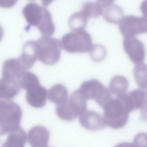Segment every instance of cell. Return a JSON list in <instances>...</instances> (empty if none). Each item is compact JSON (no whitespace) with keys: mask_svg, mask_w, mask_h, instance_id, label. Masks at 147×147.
<instances>
[{"mask_svg":"<svg viewBox=\"0 0 147 147\" xmlns=\"http://www.w3.org/2000/svg\"><path fill=\"white\" fill-rule=\"evenodd\" d=\"M87 100L78 89L71 94L67 103L70 110L76 117L86 110Z\"/></svg>","mask_w":147,"mask_h":147,"instance_id":"obj_13","label":"cell"},{"mask_svg":"<svg viewBox=\"0 0 147 147\" xmlns=\"http://www.w3.org/2000/svg\"><path fill=\"white\" fill-rule=\"evenodd\" d=\"M133 74L138 87L142 90H145L147 88V65L143 62L136 64Z\"/></svg>","mask_w":147,"mask_h":147,"instance_id":"obj_20","label":"cell"},{"mask_svg":"<svg viewBox=\"0 0 147 147\" xmlns=\"http://www.w3.org/2000/svg\"><path fill=\"white\" fill-rule=\"evenodd\" d=\"M103 14L106 21L113 24H119L124 17L122 9L113 3L104 9Z\"/></svg>","mask_w":147,"mask_h":147,"instance_id":"obj_19","label":"cell"},{"mask_svg":"<svg viewBox=\"0 0 147 147\" xmlns=\"http://www.w3.org/2000/svg\"><path fill=\"white\" fill-rule=\"evenodd\" d=\"M22 13L28 23L36 26L43 36H50L54 33L55 27L51 14L45 7L30 2L23 7Z\"/></svg>","mask_w":147,"mask_h":147,"instance_id":"obj_1","label":"cell"},{"mask_svg":"<svg viewBox=\"0 0 147 147\" xmlns=\"http://www.w3.org/2000/svg\"><path fill=\"white\" fill-rule=\"evenodd\" d=\"M119 24V30L124 38H131L147 33V18L132 15L124 16Z\"/></svg>","mask_w":147,"mask_h":147,"instance_id":"obj_8","label":"cell"},{"mask_svg":"<svg viewBox=\"0 0 147 147\" xmlns=\"http://www.w3.org/2000/svg\"><path fill=\"white\" fill-rule=\"evenodd\" d=\"M90 52L91 58L96 62L103 60L105 57L106 53L105 47L99 44L93 45Z\"/></svg>","mask_w":147,"mask_h":147,"instance_id":"obj_24","label":"cell"},{"mask_svg":"<svg viewBox=\"0 0 147 147\" xmlns=\"http://www.w3.org/2000/svg\"><path fill=\"white\" fill-rule=\"evenodd\" d=\"M144 91V90H143ZM146 94V96L147 97V88L144 90Z\"/></svg>","mask_w":147,"mask_h":147,"instance_id":"obj_28","label":"cell"},{"mask_svg":"<svg viewBox=\"0 0 147 147\" xmlns=\"http://www.w3.org/2000/svg\"><path fill=\"white\" fill-rule=\"evenodd\" d=\"M26 136L27 140L31 147H47L50 134L46 127L37 125L31 128Z\"/></svg>","mask_w":147,"mask_h":147,"instance_id":"obj_11","label":"cell"},{"mask_svg":"<svg viewBox=\"0 0 147 147\" xmlns=\"http://www.w3.org/2000/svg\"><path fill=\"white\" fill-rule=\"evenodd\" d=\"M26 138L24 131L20 127L9 133L2 147H24Z\"/></svg>","mask_w":147,"mask_h":147,"instance_id":"obj_17","label":"cell"},{"mask_svg":"<svg viewBox=\"0 0 147 147\" xmlns=\"http://www.w3.org/2000/svg\"></svg>","mask_w":147,"mask_h":147,"instance_id":"obj_29","label":"cell"},{"mask_svg":"<svg viewBox=\"0 0 147 147\" xmlns=\"http://www.w3.org/2000/svg\"><path fill=\"white\" fill-rule=\"evenodd\" d=\"M36 42L38 59L48 65H53L58 61L62 48L60 40L49 36H43Z\"/></svg>","mask_w":147,"mask_h":147,"instance_id":"obj_6","label":"cell"},{"mask_svg":"<svg viewBox=\"0 0 147 147\" xmlns=\"http://www.w3.org/2000/svg\"><path fill=\"white\" fill-rule=\"evenodd\" d=\"M141 114L142 119L147 122V97L144 105L141 109Z\"/></svg>","mask_w":147,"mask_h":147,"instance_id":"obj_26","label":"cell"},{"mask_svg":"<svg viewBox=\"0 0 147 147\" xmlns=\"http://www.w3.org/2000/svg\"><path fill=\"white\" fill-rule=\"evenodd\" d=\"M88 18L81 10L74 12L69 17V26L73 31L84 29L87 25Z\"/></svg>","mask_w":147,"mask_h":147,"instance_id":"obj_21","label":"cell"},{"mask_svg":"<svg viewBox=\"0 0 147 147\" xmlns=\"http://www.w3.org/2000/svg\"><path fill=\"white\" fill-rule=\"evenodd\" d=\"M19 57L32 67L38 59L36 41L29 40L26 41L23 46L22 52Z\"/></svg>","mask_w":147,"mask_h":147,"instance_id":"obj_14","label":"cell"},{"mask_svg":"<svg viewBox=\"0 0 147 147\" xmlns=\"http://www.w3.org/2000/svg\"><path fill=\"white\" fill-rule=\"evenodd\" d=\"M47 98L56 105L61 104L68 99L66 88L63 84H58L52 86L47 92Z\"/></svg>","mask_w":147,"mask_h":147,"instance_id":"obj_15","label":"cell"},{"mask_svg":"<svg viewBox=\"0 0 147 147\" xmlns=\"http://www.w3.org/2000/svg\"><path fill=\"white\" fill-rule=\"evenodd\" d=\"M134 111L141 109L146 99V95L144 91L136 89L127 93Z\"/></svg>","mask_w":147,"mask_h":147,"instance_id":"obj_23","label":"cell"},{"mask_svg":"<svg viewBox=\"0 0 147 147\" xmlns=\"http://www.w3.org/2000/svg\"><path fill=\"white\" fill-rule=\"evenodd\" d=\"M103 109L105 123L111 127L119 128L127 123L130 112L120 96L112 98Z\"/></svg>","mask_w":147,"mask_h":147,"instance_id":"obj_4","label":"cell"},{"mask_svg":"<svg viewBox=\"0 0 147 147\" xmlns=\"http://www.w3.org/2000/svg\"><path fill=\"white\" fill-rule=\"evenodd\" d=\"M28 70L18 58H9L3 63L2 76L20 81Z\"/></svg>","mask_w":147,"mask_h":147,"instance_id":"obj_10","label":"cell"},{"mask_svg":"<svg viewBox=\"0 0 147 147\" xmlns=\"http://www.w3.org/2000/svg\"><path fill=\"white\" fill-rule=\"evenodd\" d=\"M81 10L88 18H96L103 13L104 9L98 1L87 2L83 5Z\"/></svg>","mask_w":147,"mask_h":147,"instance_id":"obj_22","label":"cell"},{"mask_svg":"<svg viewBox=\"0 0 147 147\" xmlns=\"http://www.w3.org/2000/svg\"><path fill=\"white\" fill-rule=\"evenodd\" d=\"M21 88L19 81L2 76L0 81V99L10 100L18 94Z\"/></svg>","mask_w":147,"mask_h":147,"instance_id":"obj_12","label":"cell"},{"mask_svg":"<svg viewBox=\"0 0 147 147\" xmlns=\"http://www.w3.org/2000/svg\"><path fill=\"white\" fill-rule=\"evenodd\" d=\"M21 88L26 90V99L31 106L40 108L44 106L47 98V89L41 85L37 76L34 73L27 72L20 81Z\"/></svg>","mask_w":147,"mask_h":147,"instance_id":"obj_2","label":"cell"},{"mask_svg":"<svg viewBox=\"0 0 147 147\" xmlns=\"http://www.w3.org/2000/svg\"><path fill=\"white\" fill-rule=\"evenodd\" d=\"M128 86V81L126 78L122 76L117 75L111 79L109 89L111 93L117 96L126 93Z\"/></svg>","mask_w":147,"mask_h":147,"instance_id":"obj_18","label":"cell"},{"mask_svg":"<svg viewBox=\"0 0 147 147\" xmlns=\"http://www.w3.org/2000/svg\"><path fill=\"white\" fill-rule=\"evenodd\" d=\"M78 90L87 100H94L102 109L112 98L109 89L96 79L84 81Z\"/></svg>","mask_w":147,"mask_h":147,"instance_id":"obj_7","label":"cell"},{"mask_svg":"<svg viewBox=\"0 0 147 147\" xmlns=\"http://www.w3.org/2000/svg\"><path fill=\"white\" fill-rule=\"evenodd\" d=\"M133 144L136 147H147V134H138L134 138Z\"/></svg>","mask_w":147,"mask_h":147,"instance_id":"obj_25","label":"cell"},{"mask_svg":"<svg viewBox=\"0 0 147 147\" xmlns=\"http://www.w3.org/2000/svg\"><path fill=\"white\" fill-rule=\"evenodd\" d=\"M79 119L82 125L87 127H100L105 123L103 117L92 110H86L80 115Z\"/></svg>","mask_w":147,"mask_h":147,"instance_id":"obj_16","label":"cell"},{"mask_svg":"<svg viewBox=\"0 0 147 147\" xmlns=\"http://www.w3.org/2000/svg\"><path fill=\"white\" fill-rule=\"evenodd\" d=\"M22 111L19 106L10 100H0V133L4 135L20 127Z\"/></svg>","mask_w":147,"mask_h":147,"instance_id":"obj_3","label":"cell"},{"mask_svg":"<svg viewBox=\"0 0 147 147\" xmlns=\"http://www.w3.org/2000/svg\"><path fill=\"white\" fill-rule=\"evenodd\" d=\"M62 47L71 53L90 52L93 46L90 35L84 29L67 33L61 40Z\"/></svg>","mask_w":147,"mask_h":147,"instance_id":"obj_5","label":"cell"},{"mask_svg":"<svg viewBox=\"0 0 147 147\" xmlns=\"http://www.w3.org/2000/svg\"><path fill=\"white\" fill-rule=\"evenodd\" d=\"M140 9L143 16L147 18V0L144 1L142 3Z\"/></svg>","mask_w":147,"mask_h":147,"instance_id":"obj_27","label":"cell"},{"mask_svg":"<svg viewBox=\"0 0 147 147\" xmlns=\"http://www.w3.org/2000/svg\"><path fill=\"white\" fill-rule=\"evenodd\" d=\"M123 49L131 61L137 64L143 62L145 56L144 45L136 37L124 38Z\"/></svg>","mask_w":147,"mask_h":147,"instance_id":"obj_9","label":"cell"}]
</instances>
